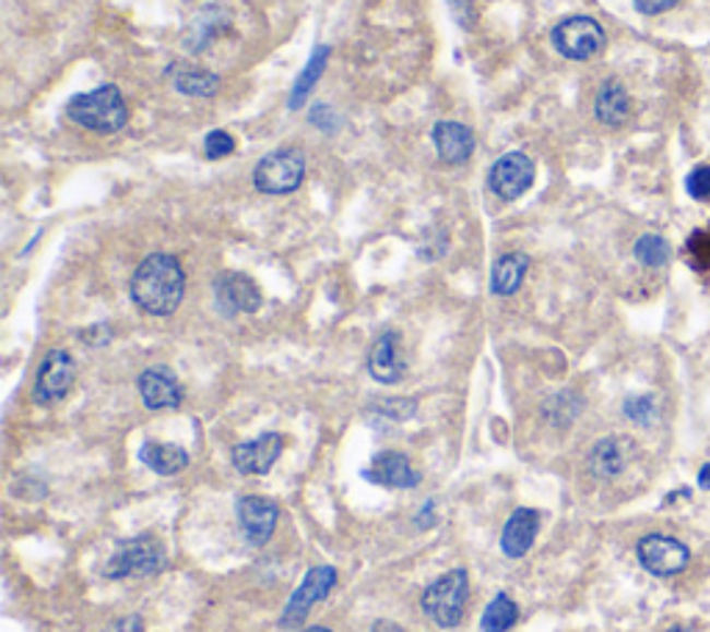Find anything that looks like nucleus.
<instances>
[{"mask_svg": "<svg viewBox=\"0 0 710 632\" xmlns=\"http://www.w3.org/2000/svg\"><path fill=\"white\" fill-rule=\"evenodd\" d=\"M187 291V275L169 253L147 255L131 277V300L151 317H169L178 311Z\"/></svg>", "mask_w": 710, "mask_h": 632, "instance_id": "obj_1", "label": "nucleus"}, {"mask_svg": "<svg viewBox=\"0 0 710 632\" xmlns=\"http://www.w3.org/2000/svg\"><path fill=\"white\" fill-rule=\"evenodd\" d=\"M67 117L86 131L117 133L128 122L126 97L115 84H103L67 103Z\"/></svg>", "mask_w": 710, "mask_h": 632, "instance_id": "obj_2", "label": "nucleus"}, {"mask_svg": "<svg viewBox=\"0 0 710 632\" xmlns=\"http://www.w3.org/2000/svg\"><path fill=\"white\" fill-rule=\"evenodd\" d=\"M466 596H470V574H466V569H452L425 588L422 610L436 627L452 630L464 619Z\"/></svg>", "mask_w": 710, "mask_h": 632, "instance_id": "obj_3", "label": "nucleus"}, {"mask_svg": "<svg viewBox=\"0 0 710 632\" xmlns=\"http://www.w3.org/2000/svg\"><path fill=\"white\" fill-rule=\"evenodd\" d=\"M306 178V156L297 147H281L261 158L253 169V183L261 194H289Z\"/></svg>", "mask_w": 710, "mask_h": 632, "instance_id": "obj_4", "label": "nucleus"}, {"mask_svg": "<svg viewBox=\"0 0 710 632\" xmlns=\"http://www.w3.org/2000/svg\"><path fill=\"white\" fill-rule=\"evenodd\" d=\"M167 567V555H164L158 538L142 536L131 538V541H122L117 547V552L111 555L109 567H106V577L111 580H126V577H147V574H156Z\"/></svg>", "mask_w": 710, "mask_h": 632, "instance_id": "obj_5", "label": "nucleus"}, {"mask_svg": "<svg viewBox=\"0 0 710 632\" xmlns=\"http://www.w3.org/2000/svg\"><path fill=\"white\" fill-rule=\"evenodd\" d=\"M553 45L564 59L589 61L605 48V31L594 17H566L553 28Z\"/></svg>", "mask_w": 710, "mask_h": 632, "instance_id": "obj_6", "label": "nucleus"}, {"mask_svg": "<svg viewBox=\"0 0 710 632\" xmlns=\"http://www.w3.org/2000/svg\"><path fill=\"white\" fill-rule=\"evenodd\" d=\"M333 585H336V569L313 567L311 572L303 577L300 588L292 594L289 605L283 608V616H281L283 630H295V627H300L303 621H306L308 610H311L317 603H322V599H328Z\"/></svg>", "mask_w": 710, "mask_h": 632, "instance_id": "obj_7", "label": "nucleus"}, {"mask_svg": "<svg viewBox=\"0 0 710 632\" xmlns=\"http://www.w3.org/2000/svg\"><path fill=\"white\" fill-rule=\"evenodd\" d=\"M536 181V164L524 153L513 151L500 156L488 169V189L502 200H517Z\"/></svg>", "mask_w": 710, "mask_h": 632, "instance_id": "obj_8", "label": "nucleus"}, {"mask_svg": "<svg viewBox=\"0 0 710 632\" xmlns=\"http://www.w3.org/2000/svg\"><path fill=\"white\" fill-rule=\"evenodd\" d=\"M636 552L641 567L655 577H672V574L683 572L688 567V558H691L686 544L672 536H658V533L641 538Z\"/></svg>", "mask_w": 710, "mask_h": 632, "instance_id": "obj_9", "label": "nucleus"}, {"mask_svg": "<svg viewBox=\"0 0 710 632\" xmlns=\"http://www.w3.org/2000/svg\"><path fill=\"white\" fill-rule=\"evenodd\" d=\"M75 383V361L67 349H50L45 361L39 363L37 383H34V400L39 405L59 403L70 394Z\"/></svg>", "mask_w": 710, "mask_h": 632, "instance_id": "obj_10", "label": "nucleus"}, {"mask_svg": "<svg viewBox=\"0 0 710 632\" xmlns=\"http://www.w3.org/2000/svg\"><path fill=\"white\" fill-rule=\"evenodd\" d=\"M277 505L267 497H239L236 502V518H239L241 536L253 547H264L277 527Z\"/></svg>", "mask_w": 710, "mask_h": 632, "instance_id": "obj_11", "label": "nucleus"}, {"mask_svg": "<svg viewBox=\"0 0 710 632\" xmlns=\"http://www.w3.org/2000/svg\"><path fill=\"white\" fill-rule=\"evenodd\" d=\"M214 297L225 317H236V313H256L261 308V291L253 284V277L241 275V272H223L214 281Z\"/></svg>", "mask_w": 710, "mask_h": 632, "instance_id": "obj_12", "label": "nucleus"}, {"mask_svg": "<svg viewBox=\"0 0 710 632\" xmlns=\"http://www.w3.org/2000/svg\"><path fill=\"white\" fill-rule=\"evenodd\" d=\"M281 452V433H261L259 439L236 444L234 452H230V461H234V469L239 472V475H267V472L277 464Z\"/></svg>", "mask_w": 710, "mask_h": 632, "instance_id": "obj_13", "label": "nucleus"}, {"mask_svg": "<svg viewBox=\"0 0 710 632\" xmlns=\"http://www.w3.org/2000/svg\"><path fill=\"white\" fill-rule=\"evenodd\" d=\"M367 367H369V374L383 385H394L403 380L405 358H403V338H400V333L386 331L375 338L372 349H369Z\"/></svg>", "mask_w": 710, "mask_h": 632, "instance_id": "obj_14", "label": "nucleus"}, {"mask_svg": "<svg viewBox=\"0 0 710 632\" xmlns=\"http://www.w3.org/2000/svg\"><path fill=\"white\" fill-rule=\"evenodd\" d=\"M139 394L151 410L178 408L184 403L181 383L167 367H151L139 374Z\"/></svg>", "mask_w": 710, "mask_h": 632, "instance_id": "obj_15", "label": "nucleus"}, {"mask_svg": "<svg viewBox=\"0 0 710 632\" xmlns=\"http://www.w3.org/2000/svg\"><path fill=\"white\" fill-rule=\"evenodd\" d=\"M539 524H542L539 511H533V508H517L506 522V527H502V552L508 558H524L530 552V547H533V541H536Z\"/></svg>", "mask_w": 710, "mask_h": 632, "instance_id": "obj_16", "label": "nucleus"}, {"mask_svg": "<svg viewBox=\"0 0 710 632\" xmlns=\"http://www.w3.org/2000/svg\"><path fill=\"white\" fill-rule=\"evenodd\" d=\"M364 477L386 488H414L419 486V475L411 469V461L403 452H378L372 458V466L364 472Z\"/></svg>", "mask_w": 710, "mask_h": 632, "instance_id": "obj_17", "label": "nucleus"}, {"mask_svg": "<svg viewBox=\"0 0 710 632\" xmlns=\"http://www.w3.org/2000/svg\"><path fill=\"white\" fill-rule=\"evenodd\" d=\"M434 145L445 164H464L475 153V133L461 122H439L434 128Z\"/></svg>", "mask_w": 710, "mask_h": 632, "instance_id": "obj_18", "label": "nucleus"}, {"mask_svg": "<svg viewBox=\"0 0 710 632\" xmlns=\"http://www.w3.org/2000/svg\"><path fill=\"white\" fill-rule=\"evenodd\" d=\"M594 115L602 126L608 128L625 126L627 117H630V95H627V90L619 84V81L602 84V90L596 92Z\"/></svg>", "mask_w": 710, "mask_h": 632, "instance_id": "obj_19", "label": "nucleus"}, {"mask_svg": "<svg viewBox=\"0 0 710 632\" xmlns=\"http://www.w3.org/2000/svg\"><path fill=\"white\" fill-rule=\"evenodd\" d=\"M139 461L153 469L156 475H178L189 466V455L184 446L178 444H162V441H145L142 450H139Z\"/></svg>", "mask_w": 710, "mask_h": 632, "instance_id": "obj_20", "label": "nucleus"}, {"mask_svg": "<svg viewBox=\"0 0 710 632\" xmlns=\"http://www.w3.org/2000/svg\"><path fill=\"white\" fill-rule=\"evenodd\" d=\"M530 270V259L524 253H506L494 261L492 270V291L497 297H511L517 295L522 286L524 275Z\"/></svg>", "mask_w": 710, "mask_h": 632, "instance_id": "obj_21", "label": "nucleus"}, {"mask_svg": "<svg viewBox=\"0 0 710 632\" xmlns=\"http://www.w3.org/2000/svg\"><path fill=\"white\" fill-rule=\"evenodd\" d=\"M630 444L625 439H602L600 444L591 450L589 455V469L594 477H616L619 472H625L627 455H630Z\"/></svg>", "mask_w": 710, "mask_h": 632, "instance_id": "obj_22", "label": "nucleus"}, {"mask_svg": "<svg viewBox=\"0 0 710 632\" xmlns=\"http://www.w3.org/2000/svg\"><path fill=\"white\" fill-rule=\"evenodd\" d=\"M328 59H331V48H326V45H322V48L313 50V56H311V59H308L306 70H303V73L297 75L295 86H292L289 109H300L303 103L308 100V95H311V90H313V84H317V81H319V75L326 73Z\"/></svg>", "mask_w": 710, "mask_h": 632, "instance_id": "obj_23", "label": "nucleus"}, {"mask_svg": "<svg viewBox=\"0 0 710 632\" xmlns=\"http://www.w3.org/2000/svg\"><path fill=\"white\" fill-rule=\"evenodd\" d=\"M519 619V608L508 594H497L481 619L483 632H508Z\"/></svg>", "mask_w": 710, "mask_h": 632, "instance_id": "obj_24", "label": "nucleus"}, {"mask_svg": "<svg viewBox=\"0 0 710 632\" xmlns=\"http://www.w3.org/2000/svg\"><path fill=\"white\" fill-rule=\"evenodd\" d=\"M175 90L192 97H211L220 90V79L214 73H203V70H178Z\"/></svg>", "mask_w": 710, "mask_h": 632, "instance_id": "obj_25", "label": "nucleus"}, {"mask_svg": "<svg viewBox=\"0 0 710 632\" xmlns=\"http://www.w3.org/2000/svg\"><path fill=\"white\" fill-rule=\"evenodd\" d=\"M632 255L638 259V264L644 266H663L672 255L668 250V241L658 234H644L641 239L636 241V248H632Z\"/></svg>", "mask_w": 710, "mask_h": 632, "instance_id": "obj_26", "label": "nucleus"}, {"mask_svg": "<svg viewBox=\"0 0 710 632\" xmlns=\"http://www.w3.org/2000/svg\"><path fill=\"white\" fill-rule=\"evenodd\" d=\"M686 253L688 261H691L694 270H710V228L694 230L686 241Z\"/></svg>", "mask_w": 710, "mask_h": 632, "instance_id": "obj_27", "label": "nucleus"}, {"mask_svg": "<svg viewBox=\"0 0 710 632\" xmlns=\"http://www.w3.org/2000/svg\"><path fill=\"white\" fill-rule=\"evenodd\" d=\"M203 147L209 158H228L236 151V139L228 131H223V128H217V131H211L205 136Z\"/></svg>", "mask_w": 710, "mask_h": 632, "instance_id": "obj_28", "label": "nucleus"}, {"mask_svg": "<svg viewBox=\"0 0 710 632\" xmlns=\"http://www.w3.org/2000/svg\"><path fill=\"white\" fill-rule=\"evenodd\" d=\"M686 189L694 200H710V164H699L688 172Z\"/></svg>", "mask_w": 710, "mask_h": 632, "instance_id": "obj_29", "label": "nucleus"}, {"mask_svg": "<svg viewBox=\"0 0 710 632\" xmlns=\"http://www.w3.org/2000/svg\"><path fill=\"white\" fill-rule=\"evenodd\" d=\"M625 414L627 419L638 421V425H650L655 419V403H652V397H630L625 403Z\"/></svg>", "mask_w": 710, "mask_h": 632, "instance_id": "obj_30", "label": "nucleus"}, {"mask_svg": "<svg viewBox=\"0 0 710 632\" xmlns=\"http://www.w3.org/2000/svg\"><path fill=\"white\" fill-rule=\"evenodd\" d=\"M450 12L461 28H475L477 12H475V3H472V0H450Z\"/></svg>", "mask_w": 710, "mask_h": 632, "instance_id": "obj_31", "label": "nucleus"}, {"mask_svg": "<svg viewBox=\"0 0 710 632\" xmlns=\"http://www.w3.org/2000/svg\"><path fill=\"white\" fill-rule=\"evenodd\" d=\"M681 0H632V7L641 14H663L672 7H677Z\"/></svg>", "mask_w": 710, "mask_h": 632, "instance_id": "obj_32", "label": "nucleus"}, {"mask_svg": "<svg viewBox=\"0 0 710 632\" xmlns=\"http://www.w3.org/2000/svg\"><path fill=\"white\" fill-rule=\"evenodd\" d=\"M103 632H145V624H142V616H126V619H117Z\"/></svg>", "mask_w": 710, "mask_h": 632, "instance_id": "obj_33", "label": "nucleus"}, {"mask_svg": "<svg viewBox=\"0 0 710 632\" xmlns=\"http://www.w3.org/2000/svg\"><path fill=\"white\" fill-rule=\"evenodd\" d=\"M328 117H333V111L328 109V106H313L311 109V122L313 126H319L322 131L331 133L333 131V122H328Z\"/></svg>", "mask_w": 710, "mask_h": 632, "instance_id": "obj_34", "label": "nucleus"}, {"mask_svg": "<svg viewBox=\"0 0 710 632\" xmlns=\"http://www.w3.org/2000/svg\"><path fill=\"white\" fill-rule=\"evenodd\" d=\"M434 508H436V502L434 500H428L425 502V511L419 513V516H416V524H425V527H428V524H434Z\"/></svg>", "mask_w": 710, "mask_h": 632, "instance_id": "obj_35", "label": "nucleus"}, {"mask_svg": "<svg viewBox=\"0 0 710 632\" xmlns=\"http://www.w3.org/2000/svg\"><path fill=\"white\" fill-rule=\"evenodd\" d=\"M699 488H702V491H710V464H705L702 469H699Z\"/></svg>", "mask_w": 710, "mask_h": 632, "instance_id": "obj_36", "label": "nucleus"}, {"mask_svg": "<svg viewBox=\"0 0 710 632\" xmlns=\"http://www.w3.org/2000/svg\"><path fill=\"white\" fill-rule=\"evenodd\" d=\"M306 632H331V630H328V627H322V624H319V627H308V630Z\"/></svg>", "mask_w": 710, "mask_h": 632, "instance_id": "obj_37", "label": "nucleus"}]
</instances>
